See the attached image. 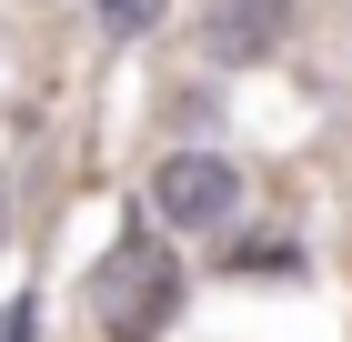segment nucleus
I'll return each instance as SVG.
<instances>
[{"label": "nucleus", "instance_id": "nucleus-4", "mask_svg": "<svg viewBox=\"0 0 352 342\" xmlns=\"http://www.w3.org/2000/svg\"><path fill=\"white\" fill-rule=\"evenodd\" d=\"M101 21H111V30H151V21H162V0H101Z\"/></svg>", "mask_w": 352, "mask_h": 342}, {"label": "nucleus", "instance_id": "nucleus-2", "mask_svg": "<svg viewBox=\"0 0 352 342\" xmlns=\"http://www.w3.org/2000/svg\"><path fill=\"white\" fill-rule=\"evenodd\" d=\"M232 202H242V171L221 151H171L162 171H151V211H162L171 232H221Z\"/></svg>", "mask_w": 352, "mask_h": 342}, {"label": "nucleus", "instance_id": "nucleus-1", "mask_svg": "<svg viewBox=\"0 0 352 342\" xmlns=\"http://www.w3.org/2000/svg\"><path fill=\"white\" fill-rule=\"evenodd\" d=\"M182 312V262H171L162 242H111V262L91 272V322H101V342H151L162 322Z\"/></svg>", "mask_w": 352, "mask_h": 342}, {"label": "nucleus", "instance_id": "nucleus-3", "mask_svg": "<svg viewBox=\"0 0 352 342\" xmlns=\"http://www.w3.org/2000/svg\"><path fill=\"white\" fill-rule=\"evenodd\" d=\"M282 30H292V10H282V0H212L201 51H212L221 71H242V61H272V51H282Z\"/></svg>", "mask_w": 352, "mask_h": 342}]
</instances>
